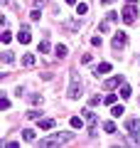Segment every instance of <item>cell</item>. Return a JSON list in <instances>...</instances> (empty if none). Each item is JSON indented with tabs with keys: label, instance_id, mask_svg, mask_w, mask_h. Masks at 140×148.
<instances>
[{
	"label": "cell",
	"instance_id": "6da1fadb",
	"mask_svg": "<svg viewBox=\"0 0 140 148\" xmlns=\"http://www.w3.org/2000/svg\"><path fill=\"white\" fill-rule=\"evenodd\" d=\"M74 138V133L69 131H59V133H52V136L42 138V146H62V143H69Z\"/></svg>",
	"mask_w": 140,
	"mask_h": 148
},
{
	"label": "cell",
	"instance_id": "7a4b0ae2",
	"mask_svg": "<svg viewBox=\"0 0 140 148\" xmlns=\"http://www.w3.org/2000/svg\"><path fill=\"white\" fill-rule=\"evenodd\" d=\"M81 89H84L81 79H79L76 74H71V84H69V99H79V96H81Z\"/></svg>",
	"mask_w": 140,
	"mask_h": 148
},
{
	"label": "cell",
	"instance_id": "3957f363",
	"mask_svg": "<svg viewBox=\"0 0 140 148\" xmlns=\"http://www.w3.org/2000/svg\"><path fill=\"white\" fill-rule=\"evenodd\" d=\"M135 15H138V10H135V5H133V3H128V5L123 8V12H120L123 22H128V25H133V22H135Z\"/></svg>",
	"mask_w": 140,
	"mask_h": 148
},
{
	"label": "cell",
	"instance_id": "277c9868",
	"mask_svg": "<svg viewBox=\"0 0 140 148\" xmlns=\"http://www.w3.org/2000/svg\"><path fill=\"white\" fill-rule=\"evenodd\" d=\"M120 84H123V77H120V74H116V77H111V79L103 82V89L111 91V89H116V86H120Z\"/></svg>",
	"mask_w": 140,
	"mask_h": 148
},
{
	"label": "cell",
	"instance_id": "5b68a950",
	"mask_svg": "<svg viewBox=\"0 0 140 148\" xmlns=\"http://www.w3.org/2000/svg\"><path fill=\"white\" fill-rule=\"evenodd\" d=\"M17 40H20L22 45H30L32 32H30V27H27V25H22V27H20V32H17Z\"/></svg>",
	"mask_w": 140,
	"mask_h": 148
},
{
	"label": "cell",
	"instance_id": "8992f818",
	"mask_svg": "<svg viewBox=\"0 0 140 148\" xmlns=\"http://www.w3.org/2000/svg\"><path fill=\"white\" fill-rule=\"evenodd\" d=\"M128 45V35L125 32H116V37H113V49H120V47H125Z\"/></svg>",
	"mask_w": 140,
	"mask_h": 148
},
{
	"label": "cell",
	"instance_id": "52a82bcc",
	"mask_svg": "<svg viewBox=\"0 0 140 148\" xmlns=\"http://www.w3.org/2000/svg\"><path fill=\"white\" fill-rule=\"evenodd\" d=\"M125 128H128L130 133H140V119H128Z\"/></svg>",
	"mask_w": 140,
	"mask_h": 148
},
{
	"label": "cell",
	"instance_id": "ba28073f",
	"mask_svg": "<svg viewBox=\"0 0 140 148\" xmlns=\"http://www.w3.org/2000/svg\"><path fill=\"white\" fill-rule=\"evenodd\" d=\"M108 72H111V64H108V62L99 64V67L93 69V74H96V77H101V74H108Z\"/></svg>",
	"mask_w": 140,
	"mask_h": 148
},
{
	"label": "cell",
	"instance_id": "9c48e42d",
	"mask_svg": "<svg viewBox=\"0 0 140 148\" xmlns=\"http://www.w3.org/2000/svg\"><path fill=\"white\" fill-rule=\"evenodd\" d=\"M39 128L42 131H49V128H54V121L52 119H39Z\"/></svg>",
	"mask_w": 140,
	"mask_h": 148
},
{
	"label": "cell",
	"instance_id": "30bf717a",
	"mask_svg": "<svg viewBox=\"0 0 140 148\" xmlns=\"http://www.w3.org/2000/svg\"><path fill=\"white\" fill-rule=\"evenodd\" d=\"M22 138H25L27 143H32L37 136H35V131H32V128H22Z\"/></svg>",
	"mask_w": 140,
	"mask_h": 148
},
{
	"label": "cell",
	"instance_id": "8fae6325",
	"mask_svg": "<svg viewBox=\"0 0 140 148\" xmlns=\"http://www.w3.org/2000/svg\"><path fill=\"white\" fill-rule=\"evenodd\" d=\"M22 67H35V54H22Z\"/></svg>",
	"mask_w": 140,
	"mask_h": 148
},
{
	"label": "cell",
	"instance_id": "7c38bea8",
	"mask_svg": "<svg viewBox=\"0 0 140 148\" xmlns=\"http://www.w3.org/2000/svg\"><path fill=\"white\" fill-rule=\"evenodd\" d=\"M67 54H69V47H67V45H57V57L64 59Z\"/></svg>",
	"mask_w": 140,
	"mask_h": 148
},
{
	"label": "cell",
	"instance_id": "4fadbf2b",
	"mask_svg": "<svg viewBox=\"0 0 140 148\" xmlns=\"http://www.w3.org/2000/svg\"><path fill=\"white\" fill-rule=\"evenodd\" d=\"M86 12H88V5H86V3H76V15L81 17V15H86Z\"/></svg>",
	"mask_w": 140,
	"mask_h": 148
},
{
	"label": "cell",
	"instance_id": "5bb4252c",
	"mask_svg": "<svg viewBox=\"0 0 140 148\" xmlns=\"http://www.w3.org/2000/svg\"><path fill=\"white\" fill-rule=\"evenodd\" d=\"M64 27H67V30H71V32H76V30H79L81 25H79L76 20H67V22H64Z\"/></svg>",
	"mask_w": 140,
	"mask_h": 148
},
{
	"label": "cell",
	"instance_id": "9a60e30c",
	"mask_svg": "<svg viewBox=\"0 0 140 148\" xmlns=\"http://www.w3.org/2000/svg\"><path fill=\"white\" fill-rule=\"evenodd\" d=\"M3 62H5V64H12V62H15V54H12L10 49H7V52H3Z\"/></svg>",
	"mask_w": 140,
	"mask_h": 148
},
{
	"label": "cell",
	"instance_id": "2e32d148",
	"mask_svg": "<svg viewBox=\"0 0 140 148\" xmlns=\"http://www.w3.org/2000/svg\"><path fill=\"white\" fill-rule=\"evenodd\" d=\"M118 94H120V99H128V96H130V86H128V84H120V91H118Z\"/></svg>",
	"mask_w": 140,
	"mask_h": 148
},
{
	"label": "cell",
	"instance_id": "e0dca14e",
	"mask_svg": "<svg viewBox=\"0 0 140 148\" xmlns=\"http://www.w3.org/2000/svg\"><path fill=\"white\" fill-rule=\"evenodd\" d=\"M69 123H71V128H81V126H84L81 116H71V121H69Z\"/></svg>",
	"mask_w": 140,
	"mask_h": 148
},
{
	"label": "cell",
	"instance_id": "ac0fdd59",
	"mask_svg": "<svg viewBox=\"0 0 140 148\" xmlns=\"http://www.w3.org/2000/svg\"><path fill=\"white\" fill-rule=\"evenodd\" d=\"M37 49H39V54H47V52H49V42H47V40H42Z\"/></svg>",
	"mask_w": 140,
	"mask_h": 148
},
{
	"label": "cell",
	"instance_id": "d6986e66",
	"mask_svg": "<svg viewBox=\"0 0 140 148\" xmlns=\"http://www.w3.org/2000/svg\"><path fill=\"white\" fill-rule=\"evenodd\" d=\"M103 131H106V133H116V123H113V121H106V123H103Z\"/></svg>",
	"mask_w": 140,
	"mask_h": 148
},
{
	"label": "cell",
	"instance_id": "ffe728a7",
	"mask_svg": "<svg viewBox=\"0 0 140 148\" xmlns=\"http://www.w3.org/2000/svg\"><path fill=\"white\" fill-rule=\"evenodd\" d=\"M111 114H113L116 119H120V114H125V109H123V106H113V109H111Z\"/></svg>",
	"mask_w": 140,
	"mask_h": 148
},
{
	"label": "cell",
	"instance_id": "44dd1931",
	"mask_svg": "<svg viewBox=\"0 0 140 148\" xmlns=\"http://www.w3.org/2000/svg\"><path fill=\"white\" fill-rule=\"evenodd\" d=\"M111 25H113V22H111L108 17H106V20H103V22L99 25V30H101V32H108V27H111Z\"/></svg>",
	"mask_w": 140,
	"mask_h": 148
},
{
	"label": "cell",
	"instance_id": "7402d4cb",
	"mask_svg": "<svg viewBox=\"0 0 140 148\" xmlns=\"http://www.w3.org/2000/svg\"><path fill=\"white\" fill-rule=\"evenodd\" d=\"M25 116H27V119H32V121H39V111H35V109H32V111H27Z\"/></svg>",
	"mask_w": 140,
	"mask_h": 148
},
{
	"label": "cell",
	"instance_id": "603a6c76",
	"mask_svg": "<svg viewBox=\"0 0 140 148\" xmlns=\"http://www.w3.org/2000/svg\"><path fill=\"white\" fill-rule=\"evenodd\" d=\"M0 37H3V45H7V42H10V40H12V35H10V32H7V30H3V35H0Z\"/></svg>",
	"mask_w": 140,
	"mask_h": 148
},
{
	"label": "cell",
	"instance_id": "cb8c5ba5",
	"mask_svg": "<svg viewBox=\"0 0 140 148\" xmlns=\"http://www.w3.org/2000/svg\"><path fill=\"white\" fill-rule=\"evenodd\" d=\"M30 17H32V20H39V17H42V12H39V8H35V10L30 12Z\"/></svg>",
	"mask_w": 140,
	"mask_h": 148
},
{
	"label": "cell",
	"instance_id": "d4e9b609",
	"mask_svg": "<svg viewBox=\"0 0 140 148\" xmlns=\"http://www.w3.org/2000/svg\"><path fill=\"white\" fill-rule=\"evenodd\" d=\"M0 109H3V111H5V109H10V101H7L5 96H3V99H0Z\"/></svg>",
	"mask_w": 140,
	"mask_h": 148
},
{
	"label": "cell",
	"instance_id": "484cf974",
	"mask_svg": "<svg viewBox=\"0 0 140 148\" xmlns=\"http://www.w3.org/2000/svg\"><path fill=\"white\" fill-rule=\"evenodd\" d=\"M88 104H91V106H99V104H101V96H91V99H88Z\"/></svg>",
	"mask_w": 140,
	"mask_h": 148
},
{
	"label": "cell",
	"instance_id": "4316f807",
	"mask_svg": "<svg viewBox=\"0 0 140 148\" xmlns=\"http://www.w3.org/2000/svg\"><path fill=\"white\" fill-rule=\"evenodd\" d=\"M30 101H32V104H42V96H39V94H32Z\"/></svg>",
	"mask_w": 140,
	"mask_h": 148
},
{
	"label": "cell",
	"instance_id": "83f0119b",
	"mask_svg": "<svg viewBox=\"0 0 140 148\" xmlns=\"http://www.w3.org/2000/svg\"><path fill=\"white\" fill-rule=\"evenodd\" d=\"M103 101H106V104H111V106H113V104H116V94H108V96H106Z\"/></svg>",
	"mask_w": 140,
	"mask_h": 148
},
{
	"label": "cell",
	"instance_id": "f1b7e54d",
	"mask_svg": "<svg viewBox=\"0 0 140 148\" xmlns=\"http://www.w3.org/2000/svg\"><path fill=\"white\" fill-rule=\"evenodd\" d=\"M81 64H91V54H81Z\"/></svg>",
	"mask_w": 140,
	"mask_h": 148
},
{
	"label": "cell",
	"instance_id": "f546056e",
	"mask_svg": "<svg viewBox=\"0 0 140 148\" xmlns=\"http://www.w3.org/2000/svg\"><path fill=\"white\" fill-rule=\"evenodd\" d=\"M91 45L93 47H101V37H91Z\"/></svg>",
	"mask_w": 140,
	"mask_h": 148
},
{
	"label": "cell",
	"instance_id": "4dcf8cb0",
	"mask_svg": "<svg viewBox=\"0 0 140 148\" xmlns=\"http://www.w3.org/2000/svg\"><path fill=\"white\" fill-rule=\"evenodd\" d=\"M133 136V143H140V133H130Z\"/></svg>",
	"mask_w": 140,
	"mask_h": 148
},
{
	"label": "cell",
	"instance_id": "1f68e13d",
	"mask_svg": "<svg viewBox=\"0 0 140 148\" xmlns=\"http://www.w3.org/2000/svg\"><path fill=\"white\" fill-rule=\"evenodd\" d=\"M101 3H103V5H111V3H116V0H101Z\"/></svg>",
	"mask_w": 140,
	"mask_h": 148
},
{
	"label": "cell",
	"instance_id": "d6a6232c",
	"mask_svg": "<svg viewBox=\"0 0 140 148\" xmlns=\"http://www.w3.org/2000/svg\"><path fill=\"white\" fill-rule=\"evenodd\" d=\"M67 3H69V5H76V0H67Z\"/></svg>",
	"mask_w": 140,
	"mask_h": 148
},
{
	"label": "cell",
	"instance_id": "836d02e7",
	"mask_svg": "<svg viewBox=\"0 0 140 148\" xmlns=\"http://www.w3.org/2000/svg\"><path fill=\"white\" fill-rule=\"evenodd\" d=\"M125 3H135V0H125Z\"/></svg>",
	"mask_w": 140,
	"mask_h": 148
}]
</instances>
